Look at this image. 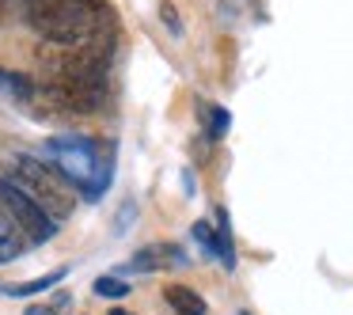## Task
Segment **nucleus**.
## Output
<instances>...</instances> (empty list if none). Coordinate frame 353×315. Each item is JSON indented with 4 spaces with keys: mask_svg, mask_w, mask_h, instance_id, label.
<instances>
[{
    "mask_svg": "<svg viewBox=\"0 0 353 315\" xmlns=\"http://www.w3.org/2000/svg\"><path fill=\"white\" fill-rule=\"evenodd\" d=\"M160 16H163V23H168L175 34L183 31V23H179V16H175V4H168V0H163V4H160Z\"/></svg>",
    "mask_w": 353,
    "mask_h": 315,
    "instance_id": "ddd939ff",
    "label": "nucleus"
},
{
    "mask_svg": "<svg viewBox=\"0 0 353 315\" xmlns=\"http://www.w3.org/2000/svg\"><path fill=\"white\" fill-rule=\"evenodd\" d=\"M8 4H12V0H0V19H4V12H8Z\"/></svg>",
    "mask_w": 353,
    "mask_h": 315,
    "instance_id": "2eb2a0df",
    "label": "nucleus"
},
{
    "mask_svg": "<svg viewBox=\"0 0 353 315\" xmlns=\"http://www.w3.org/2000/svg\"><path fill=\"white\" fill-rule=\"evenodd\" d=\"M125 292H130V285H125L122 277H99V281H95V296L118 300V296H125Z\"/></svg>",
    "mask_w": 353,
    "mask_h": 315,
    "instance_id": "9b49d317",
    "label": "nucleus"
},
{
    "mask_svg": "<svg viewBox=\"0 0 353 315\" xmlns=\"http://www.w3.org/2000/svg\"><path fill=\"white\" fill-rule=\"evenodd\" d=\"M110 315H133V312H125V307H110Z\"/></svg>",
    "mask_w": 353,
    "mask_h": 315,
    "instance_id": "dca6fc26",
    "label": "nucleus"
},
{
    "mask_svg": "<svg viewBox=\"0 0 353 315\" xmlns=\"http://www.w3.org/2000/svg\"><path fill=\"white\" fill-rule=\"evenodd\" d=\"M179 247H171V243H148V247H141L137 254L130 258V270L133 274H152V270H168L171 262H183L179 258Z\"/></svg>",
    "mask_w": 353,
    "mask_h": 315,
    "instance_id": "423d86ee",
    "label": "nucleus"
},
{
    "mask_svg": "<svg viewBox=\"0 0 353 315\" xmlns=\"http://www.w3.org/2000/svg\"><path fill=\"white\" fill-rule=\"evenodd\" d=\"M27 23L50 46H84L114 34V12L107 0H31Z\"/></svg>",
    "mask_w": 353,
    "mask_h": 315,
    "instance_id": "f257e3e1",
    "label": "nucleus"
},
{
    "mask_svg": "<svg viewBox=\"0 0 353 315\" xmlns=\"http://www.w3.org/2000/svg\"><path fill=\"white\" fill-rule=\"evenodd\" d=\"M194 239H198V243L205 247L209 254H216V258H221L228 270L236 266V251H232L228 221H224V213H221V224H216V232H213V224H209V221H198V224H194Z\"/></svg>",
    "mask_w": 353,
    "mask_h": 315,
    "instance_id": "39448f33",
    "label": "nucleus"
},
{
    "mask_svg": "<svg viewBox=\"0 0 353 315\" xmlns=\"http://www.w3.org/2000/svg\"><path fill=\"white\" fill-rule=\"evenodd\" d=\"M65 274L69 270H54V274H46V277H34V281H23V285H4V296H34V292H46V289H54L57 281H65Z\"/></svg>",
    "mask_w": 353,
    "mask_h": 315,
    "instance_id": "1a4fd4ad",
    "label": "nucleus"
},
{
    "mask_svg": "<svg viewBox=\"0 0 353 315\" xmlns=\"http://www.w3.org/2000/svg\"><path fill=\"white\" fill-rule=\"evenodd\" d=\"M46 156L77 190H84V198H99L110 183V152L92 137H54L46 141Z\"/></svg>",
    "mask_w": 353,
    "mask_h": 315,
    "instance_id": "f03ea898",
    "label": "nucleus"
},
{
    "mask_svg": "<svg viewBox=\"0 0 353 315\" xmlns=\"http://www.w3.org/2000/svg\"><path fill=\"white\" fill-rule=\"evenodd\" d=\"M23 247H27L23 228H19V224L4 213V205H0V262L19 258V254H23Z\"/></svg>",
    "mask_w": 353,
    "mask_h": 315,
    "instance_id": "0eeeda50",
    "label": "nucleus"
},
{
    "mask_svg": "<svg viewBox=\"0 0 353 315\" xmlns=\"http://www.w3.org/2000/svg\"><path fill=\"white\" fill-rule=\"evenodd\" d=\"M4 175H8L31 201H39L54 221H69L72 209H77L72 183L54 167V163H42L39 156H27V152L8 156V160H4Z\"/></svg>",
    "mask_w": 353,
    "mask_h": 315,
    "instance_id": "7ed1b4c3",
    "label": "nucleus"
},
{
    "mask_svg": "<svg viewBox=\"0 0 353 315\" xmlns=\"http://www.w3.org/2000/svg\"><path fill=\"white\" fill-rule=\"evenodd\" d=\"M23 315H57V307H50V304H34V307H27Z\"/></svg>",
    "mask_w": 353,
    "mask_h": 315,
    "instance_id": "4468645a",
    "label": "nucleus"
},
{
    "mask_svg": "<svg viewBox=\"0 0 353 315\" xmlns=\"http://www.w3.org/2000/svg\"><path fill=\"white\" fill-rule=\"evenodd\" d=\"M205 114H209V137H221L228 130V114L221 107H205Z\"/></svg>",
    "mask_w": 353,
    "mask_h": 315,
    "instance_id": "f8f14e48",
    "label": "nucleus"
},
{
    "mask_svg": "<svg viewBox=\"0 0 353 315\" xmlns=\"http://www.w3.org/2000/svg\"><path fill=\"white\" fill-rule=\"evenodd\" d=\"M0 88H4L12 99H19V103H31L34 95H39V88H34L31 80L19 77V72H8V69H0Z\"/></svg>",
    "mask_w": 353,
    "mask_h": 315,
    "instance_id": "9d476101",
    "label": "nucleus"
},
{
    "mask_svg": "<svg viewBox=\"0 0 353 315\" xmlns=\"http://www.w3.org/2000/svg\"><path fill=\"white\" fill-rule=\"evenodd\" d=\"M0 205H4V213L23 228V236L31 239V243H46V239L57 236V221L39 205V201L27 198L8 175H0Z\"/></svg>",
    "mask_w": 353,
    "mask_h": 315,
    "instance_id": "20e7f679",
    "label": "nucleus"
},
{
    "mask_svg": "<svg viewBox=\"0 0 353 315\" xmlns=\"http://www.w3.org/2000/svg\"><path fill=\"white\" fill-rule=\"evenodd\" d=\"M163 300L175 307V315H205L209 312L205 300H201L190 285H168V289H163Z\"/></svg>",
    "mask_w": 353,
    "mask_h": 315,
    "instance_id": "6e6552de",
    "label": "nucleus"
}]
</instances>
